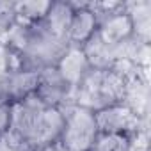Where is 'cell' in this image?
I'll use <instances>...</instances> for the list:
<instances>
[{"instance_id": "6da1fadb", "label": "cell", "mask_w": 151, "mask_h": 151, "mask_svg": "<svg viewBox=\"0 0 151 151\" xmlns=\"http://www.w3.org/2000/svg\"><path fill=\"white\" fill-rule=\"evenodd\" d=\"M126 82L128 78L114 68H103V69L91 68L87 77L75 91L73 103L87 107L93 112L114 103H123L126 93Z\"/></svg>"}, {"instance_id": "7a4b0ae2", "label": "cell", "mask_w": 151, "mask_h": 151, "mask_svg": "<svg viewBox=\"0 0 151 151\" xmlns=\"http://www.w3.org/2000/svg\"><path fill=\"white\" fill-rule=\"evenodd\" d=\"M62 117L59 144L66 151H91L100 133L94 112L78 103H68L62 107Z\"/></svg>"}, {"instance_id": "3957f363", "label": "cell", "mask_w": 151, "mask_h": 151, "mask_svg": "<svg viewBox=\"0 0 151 151\" xmlns=\"http://www.w3.org/2000/svg\"><path fill=\"white\" fill-rule=\"evenodd\" d=\"M100 133H121L133 135L144 128H149V119L140 117L126 103H114L94 112Z\"/></svg>"}, {"instance_id": "277c9868", "label": "cell", "mask_w": 151, "mask_h": 151, "mask_svg": "<svg viewBox=\"0 0 151 151\" xmlns=\"http://www.w3.org/2000/svg\"><path fill=\"white\" fill-rule=\"evenodd\" d=\"M53 68L62 78V82L73 91V94L77 91V87L82 84V80L87 77V73L91 71V64L86 57L84 48L75 45H68L62 50Z\"/></svg>"}, {"instance_id": "5b68a950", "label": "cell", "mask_w": 151, "mask_h": 151, "mask_svg": "<svg viewBox=\"0 0 151 151\" xmlns=\"http://www.w3.org/2000/svg\"><path fill=\"white\" fill-rule=\"evenodd\" d=\"M45 105L62 109L68 103H73V91L62 82L53 66L39 69V80L34 93Z\"/></svg>"}, {"instance_id": "8992f818", "label": "cell", "mask_w": 151, "mask_h": 151, "mask_svg": "<svg viewBox=\"0 0 151 151\" xmlns=\"http://www.w3.org/2000/svg\"><path fill=\"white\" fill-rule=\"evenodd\" d=\"M96 37L109 48H117L133 37V27L124 6L119 11H114L98 20Z\"/></svg>"}, {"instance_id": "52a82bcc", "label": "cell", "mask_w": 151, "mask_h": 151, "mask_svg": "<svg viewBox=\"0 0 151 151\" xmlns=\"http://www.w3.org/2000/svg\"><path fill=\"white\" fill-rule=\"evenodd\" d=\"M73 16L69 22L66 43L84 46L98 30V16L89 7V2H73Z\"/></svg>"}, {"instance_id": "ba28073f", "label": "cell", "mask_w": 151, "mask_h": 151, "mask_svg": "<svg viewBox=\"0 0 151 151\" xmlns=\"http://www.w3.org/2000/svg\"><path fill=\"white\" fill-rule=\"evenodd\" d=\"M73 11H75L73 2H52L48 11H46V16L43 18V22L39 25L52 37L66 43V36H68Z\"/></svg>"}, {"instance_id": "9c48e42d", "label": "cell", "mask_w": 151, "mask_h": 151, "mask_svg": "<svg viewBox=\"0 0 151 151\" xmlns=\"http://www.w3.org/2000/svg\"><path fill=\"white\" fill-rule=\"evenodd\" d=\"M124 9L133 27V37L140 43L151 41V2L149 0H130L124 2Z\"/></svg>"}, {"instance_id": "30bf717a", "label": "cell", "mask_w": 151, "mask_h": 151, "mask_svg": "<svg viewBox=\"0 0 151 151\" xmlns=\"http://www.w3.org/2000/svg\"><path fill=\"white\" fill-rule=\"evenodd\" d=\"M52 2H39V0H30V2H14V22L22 25H39L43 18L46 16V11Z\"/></svg>"}, {"instance_id": "8fae6325", "label": "cell", "mask_w": 151, "mask_h": 151, "mask_svg": "<svg viewBox=\"0 0 151 151\" xmlns=\"http://www.w3.org/2000/svg\"><path fill=\"white\" fill-rule=\"evenodd\" d=\"M130 137L121 133H98L91 151H126Z\"/></svg>"}, {"instance_id": "7c38bea8", "label": "cell", "mask_w": 151, "mask_h": 151, "mask_svg": "<svg viewBox=\"0 0 151 151\" xmlns=\"http://www.w3.org/2000/svg\"><path fill=\"white\" fill-rule=\"evenodd\" d=\"M126 151H151V142H149V128H144L133 135H130Z\"/></svg>"}, {"instance_id": "4fadbf2b", "label": "cell", "mask_w": 151, "mask_h": 151, "mask_svg": "<svg viewBox=\"0 0 151 151\" xmlns=\"http://www.w3.org/2000/svg\"><path fill=\"white\" fill-rule=\"evenodd\" d=\"M11 124V103H6L0 107V139L6 137Z\"/></svg>"}, {"instance_id": "5bb4252c", "label": "cell", "mask_w": 151, "mask_h": 151, "mask_svg": "<svg viewBox=\"0 0 151 151\" xmlns=\"http://www.w3.org/2000/svg\"><path fill=\"white\" fill-rule=\"evenodd\" d=\"M6 103H9V101H6V100H4L2 96H0V107H2V105H6Z\"/></svg>"}]
</instances>
